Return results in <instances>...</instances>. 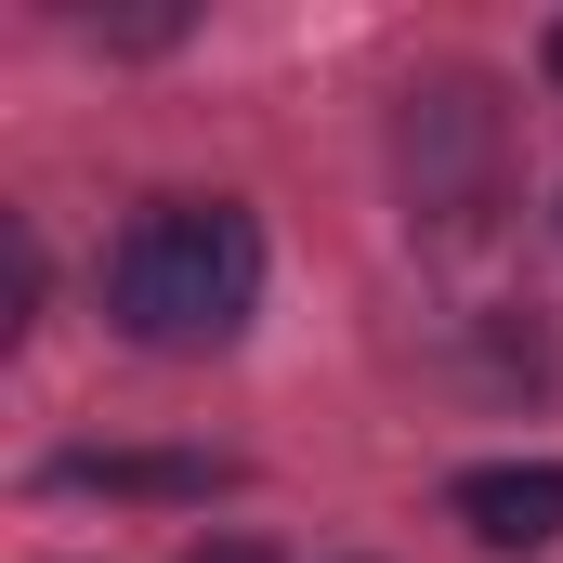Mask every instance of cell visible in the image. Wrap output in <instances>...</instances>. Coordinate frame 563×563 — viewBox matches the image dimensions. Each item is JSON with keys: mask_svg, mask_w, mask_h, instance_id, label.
Segmentation results:
<instances>
[{"mask_svg": "<svg viewBox=\"0 0 563 563\" xmlns=\"http://www.w3.org/2000/svg\"><path fill=\"white\" fill-rule=\"evenodd\" d=\"M106 301L144 354H223L263 301V223L236 197H157L106 263Z\"/></svg>", "mask_w": 563, "mask_h": 563, "instance_id": "6da1fadb", "label": "cell"}, {"mask_svg": "<svg viewBox=\"0 0 563 563\" xmlns=\"http://www.w3.org/2000/svg\"><path fill=\"white\" fill-rule=\"evenodd\" d=\"M485 170H498V106L472 79L420 92L407 106V197H420V223H472L485 210Z\"/></svg>", "mask_w": 563, "mask_h": 563, "instance_id": "7a4b0ae2", "label": "cell"}, {"mask_svg": "<svg viewBox=\"0 0 563 563\" xmlns=\"http://www.w3.org/2000/svg\"><path fill=\"white\" fill-rule=\"evenodd\" d=\"M485 551H551L563 538V459H485V472H459V498H445Z\"/></svg>", "mask_w": 563, "mask_h": 563, "instance_id": "3957f363", "label": "cell"}, {"mask_svg": "<svg viewBox=\"0 0 563 563\" xmlns=\"http://www.w3.org/2000/svg\"><path fill=\"white\" fill-rule=\"evenodd\" d=\"M53 485H119V498H210L223 459H66Z\"/></svg>", "mask_w": 563, "mask_h": 563, "instance_id": "277c9868", "label": "cell"}, {"mask_svg": "<svg viewBox=\"0 0 563 563\" xmlns=\"http://www.w3.org/2000/svg\"><path fill=\"white\" fill-rule=\"evenodd\" d=\"M197 563H263V551H197Z\"/></svg>", "mask_w": 563, "mask_h": 563, "instance_id": "5b68a950", "label": "cell"}, {"mask_svg": "<svg viewBox=\"0 0 563 563\" xmlns=\"http://www.w3.org/2000/svg\"><path fill=\"white\" fill-rule=\"evenodd\" d=\"M551 79H563V13H551Z\"/></svg>", "mask_w": 563, "mask_h": 563, "instance_id": "8992f818", "label": "cell"}]
</instances>
